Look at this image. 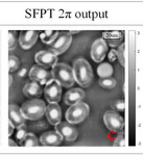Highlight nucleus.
<instances>
[{
  "mask_svg": "<svg viewBox=\"0 0 143 156\" xmlns=\"http://www.w3.org/2000/svg\"><path fill=\"white\" fill-rule=\"evenodd\" d=\"M72 71H73L74 81H76L81 87H88L93 80L92 67L86 59L79 58L74 60Z\"/></svg>",
  "mask_w": 143,
  "mask_h": 156,
  "instance_id": "1",
  "label": "nucleus"
},
{
  "mask_svg": "<svg viewBox=\"0 0 143 156\" xmlns=\"http://www.w3.org/2000/svg\"><path fill=\"white\" fill-rule=\"evenodd\" d=\"M51 76L62 87H70L74 83V76L72 68L64 62H57L51 68Z\"/></svg>",
  "mask_w": 143,
  "mask_h": 156,
  "instance_id": "2",
  "label": "nucleus"
},
{
  "mask_svg": "<svg viewBox=\"0 0 143 156\" xmlns=\"http://www.w3.org/2000/svg\"><path fill=\"white\" fill-rule=\"evenodd\" d=\"M21 112L26 120H39L45 115L46 112V104L43 100L32 99L22 104Z\"/></svg>",
  "mask_w": 143,
  "mask_h": 156,
  "instance_id": "3",
  "label": "nucleus"
},
{
  "mask_svg": "<svg viewBox=\"0 0 143 156\" xmlns=\"http://www.w3.org/2000/svg\"><path fill=\"white\" fill-rule=\"evenodd\" d=\"M89 112V105L82 101H79L73 105H70L66 112V120L70 124H79L84 120H86Z\"/></svg>",
  "mask_w": 143,
  "mask_h": 156,
  "instance_id": "4",
  "label": "nucleus"
},
{
  "mask_svg": "<svg viewBox=\"0 0 143 156\" xmlns=\"http://www.w3.org/2000/svg\"><path fill=\"white\" fill-rule=\"evenodd\" d=\"M104 122L110 131L112 132H120L122 131L124 126L123 118L117 112L114 110H108L104 115Z\"/></svg>",
  "mask_w": 143,
  "mask_h": 156,
  "instance_id": "5",
  "label": "nucleus"
},
{
  "mask_svg": "<svg viewBox=\"0 0 143 156\" xmlns=\"http://www.w3.org/2000/svg\"><path fill=\"white\" fill-rule=\"evenodd\" d=\"M72 42V36L67 31L60 32L59 36L51 44L49 45V50L57 55L62 54L70 47Z\"/></svg>",
  "mask_w": 143,
  "mask_h": 156,
  "instance_id": "6",
  "label": "nucleus"
},
{
  "mask_svg": "<svg viewBox=\"0 0 143 156\" xmlns=\"http://www.w3.org/2000/svg\"><path fill=\"white\" fill-rule=\"evenodd\" d=\"M44 96L49 103H59L62 97V85L57 80L51 78L45 84Z\"/></svg>",
  "mask_w": 143,
  "mask_h": 156,
  "instance_id": "7",
  "label": "nucleus"
},
{
  "mask_svg": "<svg viewBox=\"0 0 143 156\" xmlns=\"http://www.w3.org/2000/svg\"><path fill=\"white\" fill-rule=\"evenodd\" d=\"M35 60L39 66L43 67L45 69L49 67L52 68L57 62V55L50 50H42V51L36 53Z\"/></svg>",
  "mask_w": 143,
  "mask_h": 156,
  "instance_id": "8",
  "label": "nucleus"
},
{
  "mask_svg": "<svg viewBox=\"0 0 143 156\" xmlns=\"http://www.w3.org/2000/svg\"><path fill=\"white\" fill-rule=\"evenodd\" d=\"M56 131H57L62 135L63 140L67 142H72L77 138L79 132L77 129L73 126V124H70L69 122H60L59 124L56 125Z\"/></svg>",
  "mask_w": 143,
  "mask_h": 156,
  "instance_id": "9",
  "label": "nucleus"
},
{
  "mask_svg": "<svg viewBox=\"0 0 143 156\" xmlns=\"http://www.w3.org/2000/svg\"><path fill=\"white\" fill-rule=\"evenodd\" d=\"M108 53V44L104 39L95 40L91 47V57L95 62L104 60Z\"/></svg>",
  "mask_w": 143,
  "mask_h": 156,
  "instance_id": "10",
  "label": "nucleus"
},
{
  "mask_svg": "<svg viewBox=\"0 0 143 156\" xmlns=\"http://www.w3.org/2000/svg\"><path fill=\"white\" fill-rule=\"evenodd\" d=\"M29 78L31 80L39 82L40 84H46L52 78V76L49 71L38 65V66L31 67V71H29Z\"/></svg>",
  "mask_w": 143,
  "mask_h": 156,
  "instance_id": "11",
  "label": "nucleus"
},
{
  "mask_svg": "<svg viewBox=\"0 0 143 156\" xmlns=\"http://www.w3.org/2000/svg\"><path fill=\"white\" fill-rule=\"evenodd\" d=\"M38 37H39V34L36 30H24L19 36L20 47L24 50L31 49L36 44Z\"/></svg>",
  "mask_w": 143,
  "mask_h": 156,
  "instance_id": "12",
  "label": "nucleus"
},
{
  "mask_svg": "<svg viewBox=\"0 0 143 156\" xmlns=\"http://www.w3.org/2000/svg\"><path fill=\"white\" fill-rule=\"evenodd\" d=\"M45 115H46L47 121L53 126L59 124L62 120V109L57 103H49L46 106Z\"/></svg>",
  "mask_w": 143,
  "mask_h": 156,
  "instance_id": "13",
  "label": "nucleus"
},
{
  "mask_svg": "<svg viewBox=\"0 0 143 156\" xmlns=\"http://www.w3.org/2000/svg\"><path fill=\"white\" fill-rule=\"evenodd\" d=\"M62 140V135L57 131H47L40 136L39 142L42 146H45V147H56V146L61 145Z\"/></svg>",
  "mask_w": 143,
  "mask_h": 156,
  "instance_id": "14",
  "label": "nucleus"
},
{
  "mask_svg": "<svg viewBox=\"0 0 143 156\" xmlns=\"http://www.w3.org/2000/svg\"><path fill=\"white\" fill-rule=\"evenodd\" d=\"M9 121L14 125L15 128H18L25 123V118L21 112V108L18 105H9Z\"/></svg>",
  "mask_w": 143,
  "mask_h": 156,
  "instance_id": "15",
  "label": "nucleus"
},
{
  "mask_svg": "<svg viewBox=\"0 0 143 156\" xmlns=\"http://www.w3.org/2000/svg\"><path fill=\"white\" fill-rule=\"evenodd\" d=\"M86 96L85 92L82 89H71L65 94L64 102L67 105H73L75 103L82 101V99Z\"/></svg>",
  "mask_w": 143,
  "mask_h": 156,
  "instance_id": "16",
  "label": "nucleus"
},
{
  "mask_svg": "<svg viewBox=\"0 0 143 156\" xmlns=\"http://www.w3.org/2000/svg\"><path fill=\"white\" fill-rule=\"evenodd\" d=\"M23 94L24 96L32 98V99L35 97H39L42 94L41 84L37 81H34V80H29L23 87Z\"/></svg>",
  "mask_w": 143,
  "mask_h": 156,
  "instance_id": "17",
  "label": "nucleus"
},
{
  "mask_svg": "<svg viewBox=\"0 0 143 156\" xmlns=\"http://www.w3.org/2000/svg\"><path fill=\"white\" fill-rule=\"evenodd\" d=\"M113 72H114L113 67L109 62H101V64L97 67V74H98L99 78L112 77Z\"/></svg>",
  "mask_w": 143,
  "mask_h": 156,
  "instance_id": "18",
  "label": "nucleus"
},
{
  "mask_svg": "<svg viewBox=\"0 0 143 156\" xmlns=\"http://www.w3.org/2000/svg\"><path fill=\"white\" fill-rule=\"evenodd\" d=\"M59 34L60 32L57 31V30H45V31H43L40 34V37H41V41L43 42L44 44L50 45L57 39Z\"/></svg>",
  "mask_w": 143,
  "mask_h": 156,
  "instance_id": "19",
  "label": "nucleus"
},
{
  "mask_svg": "<svg viewBox=\"0 0 143 156\" xmlns=\"http://www.w3.org/2000/svg\"><path fill=\"white\" fill-rule=\"evenodd\" d=\"M20 145L24 146V147H38V146H40V142L34 133L28 132L24 140L20 142Z\"/></svg>",
  "mask_w": 143,
  "mask_h": 156,
  "instance_id": "20",
  "label": "nucleus"
},
{
  "mask_svg": "<svg viewBox=\"0 0 143 156\" xmlns=\"http://www.w3.org/2000/svg\"><path fill=\"white\" fill-rule=\"evenodd\" d=\"M98 84L102 89H106V90H112L116 87L117 81L115 78L113 77H107V78H99L98 80Z\"/></svg>",
  "mask_w": 143,
  "mask_h": 156,
  "instance_id": "21",
  "label": "nucleus"
},
{
  "mask_svg": "<svg viewBox=\"0 0 143 156\" xmlns=\"http://www.w3.org/2000/svg\"><path fill=\"white\" fill-rule=\"evenodd\" d=\"M105 39H108V40H109V42L112 41V40H114L116 46H118L117 44H118V43H121L122 37H121V34H120V32L114 31V32H105V34H104V40Z\"/></svg>",
  "mask_w": 143,
  "mask_h": 156,
  "instance_id": "22",
  "label": "nucleus"
},
{
  "mask_svg": "<svg viewBox=\"0 0 143 156\" xmlns=\"http://www.w3.org/2000/svg\"><path fill=\"white\" fill-rule=\"evenodd\" d=\"M9 72L13 73L16 71V70H18V68L20 66V60L17 56L11 55V56H9Z\"/></svg>",
  "mask_w": 143,
  "mask_h": 156,
  "instance_id": "23",
  "label": "nucleus"
},
{
  "mask_svg": "<svg viewBox=\"0 0 143 156\" xmlns=\"http://www.w3.org/2000/svg\"><path fill=\"white\" fill-rule=\"evenodd\" d=\"M112 108L114 112H123L125 108V103L122 99L114 100L112 102Z\"/></svg>",
  "mask_w": 143,
  "mask_h": 156,
  "instance_id": "24",
  "label": "nucleus"
},
{
  "mask_svg": "<svg viewBox=\"0 0 143 156\" xmlns=\"http://www.w3.org/2000/svg\"><path fill=\"white\" fill-rule=\"evenodd\" d=\"M27 127L25 126V125H21L20 127L17 128V134H16V138L19 140V142H21V140H23L25 136H26L27 134Z\"/></svg>",
  "mask_w": 143,
  "mask_h": 156,
  "instance_id": "25",
  "label": "nucleus"
},
{
  "mask_svg": "<svg viewBox=\"0 0 143 156\" xmlns=\"http://www.w3.org/2000/svg\"><path fill=\"white\" fill-rule=\"evenodd\" d=\"M113 146H115V147H122V146H125V140H124V136H123V133H122V131H120V134L115 138Z\"/></svg>",
  "mask_w": 143,
  "mask_h": 156,
  "instance_id": "26",
  "label": "nucleus"
},
{
  "mask_svg": "<svg viewBox=\"0 0 143 156\" xmlns=\"http://www.w3.org/2000/svg\"><path fill=\"white\" fill-rule=\"evenodd\" d=\"M123 51H124V45L121 44L119 46L118 50H117V58H118L119 62L121 66L124 65V57H123Z\"/></svg>",
  "mask_w": 143,
  "mask_h": 156,
  "instance_id": "27",
  "label": "nucleus"
},
{
  "mask_svg": "<svg viewBox=\"0 0 143 156\" xmlns=\"http://www.w3.org/2000/svg\"><path fill=\"white\" fill-rule=\"evenodd\" d=\"M15 44H16V40L14 37V32H9V49L12 50L15 48Z\"/></svg>",
  "mask_w": 143,
  "mask_h": 156,
  "instance_id": "28",
  "label": "nucleus"
},
{
  "mask_svg": "<svg viewBox=\"0 0 143 156\" xmlns=\"http://www.w3.org/2000/svg\"><path fill=\"white\" fill-rule=\"evenodd\" d=\"M116 58H117V50L112 49L111 51L109 52V60L110 62H114Z\"/></svg>",
  "mask_w": 143,
  "mask_h": 156,
  "instance_id": "29",
  "label": "nucleus"
},
{
  "mask_svg": "<svg viewBox=\"0 0 143 156\" xmlns=\"http://www.w3.org/2000/svg\"><path fill=\"white\" fill-rule=\"evenodd\" d=\"M14 128H15V127H14V125H13L12 123L9 121V135H12V134H13V131H14Z\"/></svg>",
  "mask_w": 143,
  "mask_h": 156,
  "instance_id": "30",
  "label": "nucleus"
},
{
  "mask_svg": "<svg viewBox=\"0 0 143 156\" xmlns=\"http://www.w3.org/2000/svg\"><path fill=\"white\" fill-rule=\"evenodd\" d=\"M7 143H9V145L11 146V147H16V146H17L16 143H15L14 140H9V142H7Z\"/></svg>",
  "mask_w": 143,
  "mask_h": 156,
  "instance_id": "31",
  "label": "nucleus"
},
{
  "mask_svg": "<svg viewBox=\"0 0 143 156\" xmlns=\"http://www.w3.org/2000/svg\"><path fill=\"white\" fill-rule=\"evenodd\" d=\"M68 34H79V30H73V31H67Z\"/></svg>",
  "mask_w": 143,
  "mask_h": 156,
  "instance_id": "32",
  "label": "nucleus"
},
{
  "mask_svg": "<svg viewBox=\"0 0 143 156\" xmlns=\"http://www.w3.org/2000/svg\"><path fill=\"white\" fill-rule=\"evenodd\" d=\"M9 85H11V84H12V82H13V77H12V75H11V74L9 75Z\"/></svg>",
  "mask_w": 143,
  "mask_h": 156,
  "instance_id": "33",
  "label": "nucleus"
},
{
  "mask_svg": "<svg viewBox=\"0 0 143 156\" xmlns=\"http://www.w3.org/2000/svg\"><path fill=\"white\" fill-rule=\"evenodd\" d=\"M24 73H26V69H23V71H22L21 73H20V76H23Z\"/></svg>",
  "mask_w": 143,
  "mask_h": 156,
  "instance_id": "34",
  "label": "nucleus"
}]
</instances>
